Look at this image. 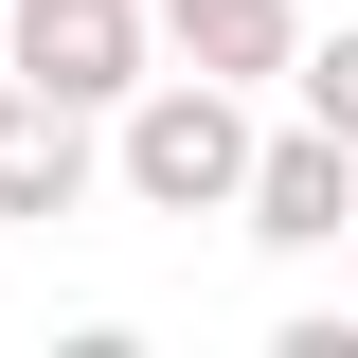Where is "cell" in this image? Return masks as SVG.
<instances>
[{"label": "cell", "instance_id": "cell-1", "mask_svg": "<svg viewBox=\"0 0 358 358\" xmlns=\"http://www.w3.org/2000/svg\"><path fill=\"white\" fill-rule=\"evenodd\" d=\"M126 179L197 215V197H233V179H251V143H233V108H215V90H162V108L126 126Z\"/></svg>", "mask_w": 358, "mask_h": 358}, {"label": "cell", "instance_id": "cell-2", "mask_svg": "<svg viewBox=\"0 0 358 358\" xmlns=\"http://www.w3.org/2000/svg\"><path fill=\"white\" fill-rule=\"evenodd\" d=\"M72 179H90V143H72V90H54V108H0V215H54Z\"/></svg>", "mask_w": 358, "mask_h": 358}, {"label": "cell", "instance_id": "cell-3", "mask_svg": "<svg viewBox=\"0 0 358 358\" xmlns=\"http://www.w3.org/2000/svg\"><path fill=\"white\" fill-rule=\"evenodd\" d=\"M18 54H36L54 90H108L126 72V0H18Z\"/></svg>", "mask_w": 358, "mask_h": 358}, {"label": "cell", "instance_id": "cell-4", "mask_svg": "<svg viewBox=\"0 0 358 358\" xmlns=\"http://www.w3.org/2000/svg\"><path fill=\"white\" fill-rule=\"evenodd\" d=\"M251 233H341V126H322V143H268V162H251Z\"/></svg>", "mask_w": 358, "mask_h": 358}, {"label": "cell", "instance_id": "cell-5", "mask_svg": "<svg viewBox=\"0 0 358 358\" xmlns=\"http://www.w3.org/2000/svg\"><path fill=\"white\" fill-rule=\"evenodd\" d=\"M197 18V72H268L287 54V0H179Z\"/></svg>", "mask_w": 358, "mask_h": 358}, {"label": "cell", "instance_id": "cell-6", "mask_svg": "<svg viewBox=\"0 0 358 358\" xmlns=\"http://www.w3.org/2000/svg\"><path fill=\"white\" fill-rule=\"evenodd\" d=\"M305 108H322V126H358V36H322V72H305Z\"/></svg>", "mask_w": 358, "mask_h": 358}]
</instances>
